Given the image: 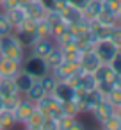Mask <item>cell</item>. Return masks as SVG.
<instances>
[{
  "mask_svg": "<svg viewBox=\"0 0 121 130\" xmlns=\"http://www.w3.org/2000/svg\"><path fill=\"white\" fill-rule=\"evenodd\" d=\"M0 55L14 59L18 62H22L25 59V46L20 43V39L11 32L4 38H0Z\"/></svg>",
  "mask_w": 121,
  "mask_h": 130,
  "instance_id": "1",
  "label": "cell"
},
{
  "mask_svg": "<svg viewBox=\"0 0 121 130\" xmlns=\"http://www.w3.org/2000/svg\"><path fill=\"white\" fill-rule=\"evenodd\" d=\"M36 107L45 114V116H52V118H59L61 114H64L62 112V102L57 98V96H54L52 93L50 94H45L38 103H36Z\"/></svg>",
  "mask_w": 121,
  "mask_h": 130,
  "instance_id": "2",
  "label": "cell"
},
{
  "mask_svg": "<svg viewBox=\"0 0 121 130\" xmlns=\"http://www.w3.org/2000/svg\"><path fill=\"white\" fill-rule=\"evenodd\" d=\"M22 70L27 71L29 75H32L36 80L41 78L45 73L50 71L48 66H46V62H45V59H43V57H38V55H34V54H32L30 57H27V59L22 61Z\"/></svg>",
  "mask_w": 121,
  "mask_h": 130,
  "instance_id": "3",
  "label": "cell"
},
{
  "mask_svg": "<svg viewBox=\"0 0 121 130\" xmlns=\"http://www.w3.org/2000/svg\"><path fill=\"white\" fill-rule=\"evenodd\" d=\"M93 50H94V54L98 55V59H100L103 64H109L110 59L119 52V48H117L110 39H100V41H96Z\"/></svg>",
  "mask_w": 121,
  "mask_h": 130,
  "instance_id": "4",
  "label": "cell"
},
{
  "mask_svg": "<svg viewBox=\"0 0 121 130\" xmlns=\"http://www.w3.org/2000/svg\"><path fill=\"white\" fill-rule=\"evenodd\" d=\"M91 114H93V118L101 125L105 119H109L112 114H116V107H114L107 98H103L101 102H98V103L91 109Z\"/></svg>",
  "mask_w": 121,
  "mask_h": 130,
  "instance_id": "5",
  "label": "cell"
},
{
  "mask_svg": "<svg viewBox=\"0 0 121 130\" xmlns=\"http://www.w3.org/2000/svg\"><path fill=\"white\" fill-rule=\"evenodd\" d=\"M55 46V41L52 39V38H38L32 45H30V50H32V54L34 55H38V57H46L50 52H52V48Z\"/></svg>",
  "mask_w": 121,
  "mask_h": 130,
  "instance_id": "6",
  "label": "cell"
},
{
  "mask_svg": "<svg viewBox=\"0 0 121 130\" xmlns=\"http://www.w3.org/2000/svg\"><path fill=\"white\" fill-rule=\"evenodd\" d=\"M103 62L98 59V55L94 54V50H87V52H82V57H80V66L85 73H94Z\"/></svg>",
  "mask_w": 121,
  "mask_h": 130,
  "instance_id": "7",
  "label": "cell"
},
{
  "mask_svg": "<svg viewBox=\"0 0 121 130\" xmlns=\"http://www.w3.org/2000/svg\"><path fill=\"white\" fill-rule=\"evenodd\" d=\"M36 109V103L34 102H30V100H27V98H22L20 100V103L16 105V109L13 110L14 112V118H16V123H22L23 125V121L30 116V112Z\"/></svg>",
  "mask_w": 121,
  "mask_h": 130,
  "instance_id": "8",
  "label": "cell"
},
{
  "mask_svg": "<svg viewBox=\"0 0 121 130\" xmlns=\"http://www.w3.org/2000/svg\"><path fill=\"white\" fill-rule=\"evenodd\" d=\"M82 128H84V123L77 116L61 114L57 118V130H82Z\"/></svg>",
  "mask_w": 121,
  "mask_h": 130,
  "instance_id": "9",
  "label": "cell"
},
{
  "mask_svg": "<svg viewBox=\"0 0 121 130\" xmlns=\"http://www.w3.org/2000/svg\"><path fill=\"white\" fill-rule=\"evenodd\" d=\"M22 70V62L0 55V77H14Z\"/></svg>",
  "mask_w": 121,
  "mask_h": 130,
  "instance_id": "10",
  "label": "cell"
},
{
  "mask_svg": "<svg viewBox=\"0 0 121 130\" xmlns=\"http://www.w3.org/2000/svg\"><path fill=\"white\" fill-rule=\"evenodd\" d=\"M23 9H25V14H27L29 18H34V20L45 18V14H46V11H48V9L43 6L41 0H30L27 6H23Z\"/></svg>",
  "mask_w": 121,
  "mask_h": 130,
  "instance_id": "11",
  "label": "cell"
},
{
  "mask_svg": "<svg viewBox=\"0 0 121 130\" xmlns=\"http://www.w3.org/2000/svg\"><path fill=\"white\" fill-rule=\"evenodd\" d=\"M59 14H61V18H62V20H64L68 25H71V23H77V22L84 20V16H82V11H80L78 7L71 6V4H66Z\"/></svg>",
  "mask_w": 121,
  "mask_h": 130,
  "instance_id": "12",
  "label": "cell"
},
{
  "mask_svg": "<svg viewBox=\"0 0 121 130\" xmlns=\"http://www.w3.org/2000/svg\"><path fill=\"white\" fill-rule=\"evenodd\" d=\"M4 16L7 18V22H9V25L13 27V29H16L23 20H25V9H23V6H16V7H13V9H6L4 11Z\"/></svg>",
  "mask_w": 121,
  "mask_h": 130,
  "instance_id": "13",
  "label": "cell"
},
{
  "mask_svg": "<svg viewBox=\"0 0 121 130\" xmlns=\"http://www.w3.org/2000/svg\"><path fill=\"white\" fill-rule=\"evenodd\" d=\"M45 114L36 107L32 112H30V116L23 121V126L27 128V130H41L43 128V123H45Z\"/></svg>",
  "mask_w": 121,
  "mask_h": 130,
  "instance_id": "14",
  "label": "cell"
},
{
  "mask_svg": "<svg viewBox=\"0 0 121 130\" xmlns=\"http://www.w3.org/2000/svg\"><path fill=\"white\" fill-rule=\"evenodd\" d=\"M13 78H14V84H16V87H18V91H20L22 94H25V93H27V89H29V87L34 84V80H36L32 75H29V73H27V71H23V70H20Z\"/></svg>",
  "mask_w": 121,
  "mask_h": 130,
  "instance_id": "15",
  "label": "cell"
},
{
  "mask_svg": "<svg viewBox=\"0 0 121 130\" xmlns=\"http://www.w3.org/2000/svg\"><path fill=\"white\" fill-rule=\"evenodd\" d=\"M52 94L57 96L61 102H68V100H71L75 96V87L70 86L68 82H57V86H55V89H54Z\"/></svg>",
  "mask_w": 121,
  "mask_h": 130,
  "instance_id": "16",
  "label": "cell"
},
{
  "mask_svg": "<svg viewBox=\"0 0 121 130\" xmlns=\"http://www.w3.org/2000/svg\"><path fill=\"white\" fill-rule=\"evenodd\" d=\"M13 94H22L14 84L13 77H0V96L6 98V96H13Z\"/></svg>",
  "mask_w": 121,
  "mask_h": 130,
  "instance_id": "17",
  "label": "cell"
},
{
  "mask_svg": "<svg viewBox=\"0 0 121 130\" xmlns=\"http://www.w3.org/2000/svg\"><path fill=\"white\" fill-rule=\"evenodd\" d=\"M101 9H103L101 0H89V2L85 4V7L82 9V16H84V20L91 22V20H94L101 13Z\"/></svg>",
  "mask_w": 121,
  "mask_h": 130,
  "instance_id": "18",
  "label": "cell"
},
{
  "mask_svg": "<svg viewBox=\"0 0 121 130\" xmlns=\"http://www.w3.org/2000/svg\"><path fill=\"white\" fill-rule=\"evenodd\" d=\"M64 61V55H62V50H61V46H54L52 48V52L45 57V62H46V66H48V70L52 71V70H55L61 62Z\"/></svg>",
  "mask_w": 121,
  "mask_h": 130,
  "instance_id": "19",
  "label": "cell"
},
{
  "mask_svg": "<svg viewBox=\"0 0 121 130\" xmlns=\"http://www.w3.org/2000/svg\"><path fill=\"white\" fill-rule=\"evenodd\" d=\"M114 77H116V73L110 70L109 64H101V66L94 71L96 82H109V84H114Z\"/></svg>",
  "mask_w": 121,
  "mask_h": 130,
  "instance_id": "20",
  "label": "cell"
},
{
  "mask_svg": "<svg viewBox=\"0 0 121 130\" xmlns=\"http://www.w3.org/2000/svg\"><path fill=\"white\" fill-rule=\"evenodd\" d=\"M45 94H46V91L43 89V86L39 84V80H34V84L27 89L25 98H27V100H30V102H34V103H38V102H39Z\"/></svg>",
  "mask_w": 121,
  "mask_h": 130,
  "instance_id": "21",
  "label": "cell"
},
{
  "mask_svg": "<svg viewBox=\"0 0 121 130\" xmlns=\"http://www.w3.org/2000/svg\"><path fill=\"white\" fill-rule=\"evenodd\" d=\"M61 50H62V55H64L66 61H80V57H82V50L77 46L75 41L61 46Z\"/></svg>",
  "mask_w": 121,
  "mask_h": 130,
  "instance_id": "22",
  "label": "cell"
},
{
  "mask_svg": "<svg viewBox=\"0 0 121 130\" xmlns=\"http://www.w3.org/2000/svg\"><path fill=\"white\" fill-rule=\"evenodd\" d=\"M14 125H18V123H16V118H14L13 110H7V109L0 110V130L2 128H11Z\"/></svg>",
  "mask_w": 121,
  "mask_h": 130,
  "instance_id": "23",
  "label": "cell"
},
{
  "mask_svg": "<svg viewBox=\"0 0 121 130\" xmlns=\"http://www.w3.org/2000/svg\"><path fill=\"white\" fill-rule=\"evenodd\" d=\"M13 34L20 39V43L27 48V46H30L36 39H38V36H36V32H27V30H20V29H14L13 30Z\"/></svg>",
  "mask_w": 121,
  "mask_h": 130,
  "instance_id": "24",
  "label": "cell"
},
{
  "mask_svg": "<svg viewBox=\"0 0 121 130\" xmlns=\"http://www.w3.org/2000/svg\"><path fill=\"white\" fill-rule=\"evenodd\" d=\"M39 80V84L43 86V89L46 91V94H50V93H54V89H55V86H57V78L54 77V73L52 71H48V73H45L41 78H38Z\"/></svg>",
  "mask_w": 121,
  "mask_h": 130,
  "instance_id": "25",
  "label": "cell"
},
{
  "mask_svg": "<svg viewBox=\"0 0 121 130\" xmlns=\"http://www.w3.org/2000/svg\"><path fill=\"white\" fill-rule=\"evenodd\" d=\"M94 22H96L98 25H103V27H114V25L117 23V18H116L114 14H110V13H107V11L101 9V13L94 18Z\"/></svg>",
  "mask_w": 121,
  "mask_h": 130,
  "instance_id": "26",
  "label": "cell"
},
{
  "mask_svg": "<svg viewBox=\"0 0 121 130\" xmlns=\"http://www.w3.org/2000/svg\"><path fill=\"white\" fill-rule=\"evenodd\" d=\"M77 38H75V34L71 32V29L70 27H66L57 38H54V41H55V45L57 46H64V45H68V43H73Z\"/></svg>",
  "mask_w": 121,
  "mask_h": 130,
  "instance_id": "27",
  "label": "cell"
},
{
  "mask_svg": "<svg viewBox=\"0 0 121 130\" xmlns=\"http://www.w3.org/2000/svg\"><path fill=\"white\" fill-rule=\"evenodd\" d=\"M96 78H94V73H82L80 75V80H78V86L80 87H84V89H87V91H91V89H94L96 87Z\"/></svg>",
  "mask_w": 121,
  "mask_h": 130,
  "instance_id": "28",
  "label": "cell"
},
{
  "mask_svg": "<svg viewBox=\"0 0 121 130\" xmlns=\"http://www.w3.org/2000/svg\"><path fill=\"white\" fill-rule=\"evenodd\" d=\"M36 36H38V38H50V23H48L46 18L38 20V25H36Z\"/></svg>",
  "mask_w": 121,
  "mask_h": 130,
  "instance_id": "29",
  "label": "cell"
},
{
  "mask_svg": "<svg viewBox=\"0 0 121 130\" xmlns=\"http://www.w3.org/2000/svg\"><path fill=\"white\" fill-rule=\"evenodd\" d=\"M62 112L64 114H70V116H80V109H78L77 100L71 98L68 102H62Z\"/></svg>",
  "mask_w": 121,
  "mask_h": 130,
  "instance_id": "30",
  "label": "cell"
},
{
  "mask_svg": "<svg viewBox=\"0 0 121 130\" xmlns=\"http://www.w3.org/2000/svg\"><path fill=\"white\" fill-rule=\"evenodd\" d=\"M105 98L117 109V107H121V87H117V86H114L107 94H105Z\"/></svg>",
  "mask_w": 121,
  "mask_h": 130,
  "instance_id": "31",
  "label": "cell"
},
{
  "mask_svg": "<svg viewBox=\"0 0 121 130\" xmlns=\"http://www.w3.org/2000/svg\"><path fill=\"white\" fill-rule=\"evenodd\" d=\"M101 6H103V11L117 16V13L121 9V0H101Z\"/></svg>",
  "mask_w": 121,
  "mask_h": 130,
  "instance_id": "32",
  "label": "cell"
},
{
  "mask_svg": "<svg viewBox=\"0 0 121 130\" xmlns=\"http://www.w3.org/2000/svg\"><path fill=\"white\" fill-rule=\"evenodd\" d=\"M101 128L103 130H121V121H119V118L116 114H112L109 119H105L101 123Z\"/></svg>",
  "mask_w": 121,
  "mask_h": 130,
  "instance_id": "33",
  "label": "cell"
},
{
  "mask_svg": "<svg viewBox=\"0 0 121 130\" xmlns=\"http://www.w3.org/2000/svg\"><path fill=\"white\" fill-rule=\"evenodd\" d=\"M109 39L121 50V25L119 23H116L114 27H112V30H110V36H109Z\"/></svg>",
  "mask_w": 121,
  "mask_h": 130,
  "instance_id": "34",
  "label": "cell"
},
{
  "mask_svg": "<svg viewBox=\"0 0 121 130\" xmlns=\"http://www.w3.org/2000/svg\"><path fill=\"white\" fill-rule=\"evenodd\" d=\"M11 32H13V27L9 25L7 18L4 16V11H0V38H4V36H7Z\"/></svg>",
  "mask_w": 121,
  "mask_h": 130,
  "instance_id": "35",
  "label": "cell"
},
{
  "mask_svg": "<svg viewBox=\"0 0 121 130\" xmlns=\"http://www.w3.org/2000/svg\"><path fill=\"white\" fill-rule=\"evenodd\" d=\"M20 100H22V94L6 96V98H4V109H7V110H14V109H16V105L20 103Z\"/></svg>",
  "mask_w": 121,
  "mask_h": 130,
  "instance_id": "36",
  "label": "cell"
},
{
  "mask_svg": "<svg viewBox=\"0 0 121 130\" xmlns=\"http://www.w3.org/2000/svg\"><path fill=\"white\" fill-rule=\"evenodd\" d=\"M109 66H110V70H112L114 73H121V50H119V52L110 59Z\"/></svg>",
  "mask_w": 121,
  "mask_h": 130,
  "instance_id": "37",
  "label": "cell"
},
{
  "mask_svg": "<svg viewBox=\"0 0 121 130\" xmlns=\"http://www.w3.org/2000/svg\"><path fill=\"white\" fill-rule=\"evenodd\" d=\"M16 6H20L18 0H2V6H0V9L6 11V9H13V7H16Z\"/></svg>",
  "mask_w": 121,
  "mask_h": 130,
  "instance_id": "38",
  "label": "cell"
},
{
  "mask_svg": "<svg viewBox=\"0 0 121 130\" xmlns=\"http://www.w3.org/2000/svg\"><path fill=\"white\" fill-rule=\"evenodd\" d=\"M29 2H30V0H18V4H20V6H27Z\"/></svg>",
  "mask_w": 121,
  "mask_h": 130,
  "instance_id": "39",
  "label": "cell"
},
{
  "mask_svg": "<svg viewBox=\"0 0 121 130\" xmlns=\"http://www.w3.org/2000/svg\"><path fill=\"white\" fill-rule=\"evenodd\" d=\"M116 116H117V118H119V121H121V107H117V109H116Z\"/></svg>",
  "mask_w": 121,
  "mask_h": 130,
  "instance_id": "40",
  "label": "cell"
},
{
  "mask_svg": "<svg viewBox=\"0 0 121 130\" xmlns=\"http://www.w3.org/2000/svg\"><path fill=\"white\" fill-rule=\"evenodd\" d=\"M116 18H117V23L121 25V9H119V13H117V16H116Z\"/></svg>",
  "mask_w": 121,
  "mask_h": 130,
  "instance_id": "41",
  "label": "cell"
},
{
  "mask_svg": "<svg viewBox=\"0 0 121 130\" xmlns=\"http://www.w3.org/2000/svg\"><path fill=\"white\" fill-rule=\"evenodd\" d=\"M2 109H4V98L0 96V110H2Z\"/></svg>",
  "mask_w": 121,
  "mask_h": 130,
  "instance_id": "42",
  "label": "cell"
},
{
  "mask_svg": "<svg viewBox=\"0 0 121 130\" xmlns=\"http://www.w3.org/2000/svg\"><path fill=\"white\" fill-rule=\"evenodd\" d=\"M0 6H2V0H0Z\"/></svg>",
  "mask_w": 121,
  "mask_h": 130,
  "instance_id": "43",
  "label": "cell"
}]
</instances>
